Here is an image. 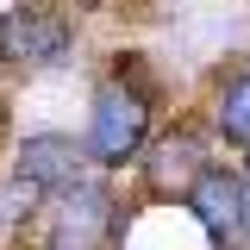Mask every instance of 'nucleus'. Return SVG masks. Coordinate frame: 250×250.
I'll use <instances>...</instances> for the list:
<instances>
[{"label": "nucleus", "mask_w": 250, "mask_h": 250, "mask_svg": "<svg viewBox=\"0 0 250 250\" xmlns=\"http://www.w3.org/2000/svg\"><path fill=\"white\" fill-rule=\"evenodd\" d=\"M213 131L225 138V144L250 150V62L219 88V100H213Z\"/></svg>", "instance_id": "6"}, {"label": "nucleus", "mask_w": 250, "mask_h": 250, "mask_svg": "<svg viewBox=\"0 0 250 250\" xmlns=\"http://www.w3.org/2000/svg\"><path fill=\"white\" fill-rule=\"evenodd\" d=\"M231 250H238V244H231Z\"/></svg>", "instance_id": "8"}, {"label": "nucleus", "mask_w": 250, "mask_h": 250, "mask_svg": "<svg viewBox=\"0 0 250 250\" xmlns=\"http://www.w3.org/2000/svg\"><path fill=\"white\" fill-rule=\"evenodd\" d=\"M188 213L200 219V231L213 238V244H238L250 231V194H244V169H231V163H207L200 175H194V188L182 194Z\"/></svg>", "instance_id": "4"}, {"label": "nucleus", "mask_w": 250, "mask_h": 250, "mask_svg": "<svg viewBox=\"0 0 250 250\" xmlns=\"http://www.w3.org/2000/svg\"><path fill=\"white\" fill-rule=\"evenodd\" d=\"M150 119H156V94L144 75H131V69H113L100 88H94V119H88V163L100 169H125L131 156L144 150V138H150Z\"/></svg>", "instance_id": "1"}, {"label": "nucleus", "mask_w": 250, "mask_h": 250, "mask_svg": "<svg viewBox=\"0 0 250 250\" xmlns=\"http://www.w3.org/2000/svg\"><path fill=\"white\" fill-rule=\"evenodd\" d=\"M244 194H250V169H244Z\"/></svg>", "instance_id": "7"}, {"label": "nucleus", "mask_w": 250, "mask_h": 250, "mask_svg": "<svg viewBox=\"0 0 250 250\" xmlns=\"http://www.w3.org/2000/svg\"><path fill=\"white\" fill-rule=\"evenodd\" d=\"M50 250H106L113 231H119V213H113V194L100 182H69L50 194Z\"/></svg>", "instance_id": "3"}, {"label": "nucleus", "mask_w": 250, "mask_h": 250, "mask_svg": "<svg viewBox=\"0 0 250 250\" xmlns=\"http://www.w3.org/2000/svg\"><path fill=\"white\" fill-rule=\"evenodd\" d=\"M69 50V25L50 6H13L0 19V62H19V69H50Z\"/></svg>", "instance_id": "5"}, {"label": "nucleus", "mask_w": 250, "mask_h": 250, "mask_svg": "<svg viewBox=\"0 0 250 250\" xmlns=\"http://www.w3.org/2000/svg\"><path fill=\"white\" fill-rule=\"evenodd\" d=\"M82 163H88V150L75 144V138H62V131H38V138H25V150H19V163H13V182H6V200H0V219H31L57 188L82 182Z\"/></svg>", "instance_id": "2"}]
</instances>
